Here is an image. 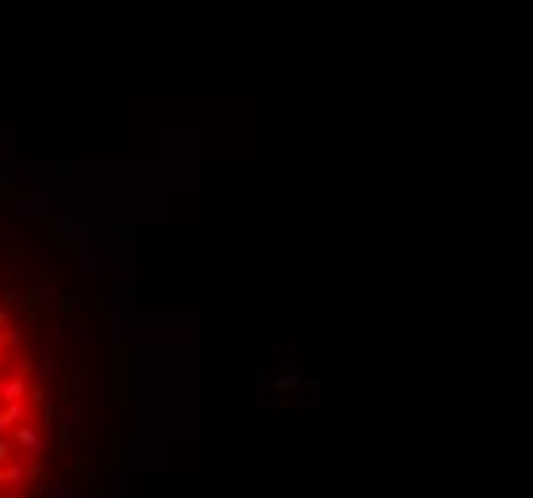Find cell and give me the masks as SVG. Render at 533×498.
<instances>
[{
	"mask_svg": "<svg viewBox=\"0 0 533 498\" xmlns=\"http://www.w3.org/2000/svg\"><path fill=\"white\" fill-rule=\"evenodd\" d=\"M8 456H12V445H8V441H0V464H8Z\"/></svg>",
	"mask_w": 533,
	"mask_h": 498,
	"instance_id": "obj_11",
	"label": "cell"
},
{
	"mask_svg": "<svg viewBox=\"0 0 533 498\" xmlns=\"http://www.w3.org/2000/svg\"><path fill=\"white\" fill-rule=\"evenodd\" d=\"M39 361H43V368H50V364H54V341H46V345L39 349Z\"/></svg>",
	"mask_w": 533,
	"mask_h": 498,
	"instance_id": "obj_7",
	"label": "cell"
},
{
	"mask_svg": "<svg viewBox=\"0 0 533 498\" xmlns=\"http://www.w3.org/2000/svg\"><path fill=\"white\" fill-rule=\"evenodd\" d=\"M4 242H8V234H4V230H0V246H4Z\"/></svg>",
	"mask_w": 533,
	"mask_h": 498,
	"instance_id": "obj_14",
	"label": "cell"
},
{
	"mask_svg": "<svg viewBox=\"0 0 533 498\" xmlns=\"http://www.w3.org/2000/svg\"><path fill=\"white\" fill-rule=\"evenodd\" d=\"M12 203H15V215H20L23 223H39V219H43L46 195H39V192H15Z\"/></svg>",
	"mask_w": 533,
	"mask_h": 498,
	"instance_id": "obj_1",
	"label": "cell"
},
{
	"mask_svg": "<svg viewBox=\"0 0 533 498\" xmlns=\"http://www.w3.org/2000/svg\"><path fill=\"white\" fill-rule=\"evenodd\" d=\"M58 422H62V426H69V422H73V406H58Z\"/></svg>",
	"mask_w": 533,
	"mask_h": 498,
	"instance_id": "obj_10",
	"label": "cell"
},
{
	"mask_svg": "<svg viewBox=\"0 0 533 498\" xmlns=\"http://www.w3.org/2000/svg\"><path fill=\"white\" fill-rule=\"evenodd\" d=\"M50 341H54V345H65V341H73V326H62V330L54 333Z\"/></svg>",
	"mask_w": 533,
	"mask_h": 498,
	"instance_id": "obj_8",
	"label": "cell"
},
{
	"mask_svg": "<svg viewBox=\"0 0 533 498\" xmlns=\"http://www.w3.org/2000/svg\"><path fill=\"white\" fill-rule=\"evenodd\" d=\"M23 395H27V375H12V380L0 383V399H8V403H12V399H23Z\"/></svg>",
	"mask_w": 533,
	"mask_h": 498,
	"instance_id": "obj_4",
	"label": "cell"
},
{
	"mask_svg": "<svg viewBox=\"0 0 533 498\" xmlns=\"http://www.w3.org/2000/svg\"><path fill=\"white\" fill-rule=\"evenodd\" d=\"M50 234H54V242H58V246H85V238H88V226H81V223H54L50 226Z\"/></svg>",
	"mask_w": 533,
	"mask_h": 498,
	"instance_id": "obj_2",
	"label": "cell"
},
{
	"mask_svg": "<svg viewBox=\"0 0 533 498\" xmlns=\"http://www.w3.org/2000/svg\"><path fill=\"white\" fill-rule=\"evenodd\" d=\"M88 276H96V257H88L85 246H77V253H73V280H88Z\"/></svg>",
	"mask_w": 533,
	"mask_h": 498,
	"instance_id": "obj_3",
	"label": "cell"
},
{
	"mask_svg": "<svg viewBox=\"0 0 533 498\" xmlns=\"http://www.w3.org/2000/svg\"><path fill=\"white\" fill-rule=\"evenodd\" d=\"M4 322H8V318H4V311H0V330H4Z\"/></svg>",
	"mask_w": 533,
	"mask_h": 498,
	"instance_id": "obj_13",
	"label": "cell"
},
{
	"mask_svg": "<svg viewBox=\"0 0 533 498\" xmlns=\"http://www.w3.org/2000/svg\"><path fill=\"white\" fill-rule=\"evenodd\" d=\"M50 494H54V498H69V494H73V487H65V483H54V487H50Z\"/></svg>",
	"mask_w": 533,
	"mask_h": 498,
	"instance_id": "obj_9",
	"label": "cell"
},
{
	"mask_svg": "<svg viewBox=\"0 0 533 498\" xmlns=\"http://www.w3.org/2000/svg\"><path fill=\"white\" fill-rule=\"evenodd\" d=\"M20 418H27V403H23V399H12V406L0 410V429H8L12 422H20Z\"/></svg>",
	"mask_w": 533,
	"mask_h": 498,
	"instance_id": "obj_5",
	"label": "cell"
},
{
	"mask_svg": "<svg viewBox=\"0 0 533 498\" xmlns=\"http://www.w3.org/2000/svg\"><path fill=\"white\" fill-rule=\"evenodd\" d=\"M4 353H8V345H4V338H0V364H4Z\"/></svg>",
	"mask_w": 533,
	"mask_h": 498,
	"instance_id": "obj_12",
	"label": "cell"
},
{
	"mask_svg": "<svg viewBox=\"0 0 533 498\" xmlns=\"http://www.w3.org/2000/svg\"><path fill=\"white\" fill-rule=\"evenodd\" d=\"M273 387L276 391H296V387H303V380H299V375H284V380H276Z\"/></svg>",
	"mask_w": 533,
	"mask_h": 498,
	"instance_id": "obj_6",
	"label": "cell"
}]
</instances>
